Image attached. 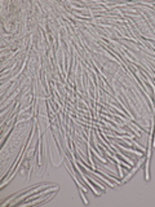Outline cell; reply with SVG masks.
<instances>
[{
	"label": "cell",
	"instance_id": "obj_1",
	"mask_svg": "<svg viewBox=\"0 0 155 207\" xmlns=\"http://www.w3.org/2000/svg\"><path fill=\"white\" fill-rule=\"evenodd\" d=\"M145 160H146V159H145L144 157H142L141 159H140V160H138V163H137V164H136V166H135V167H133V168H132V170H131V171H129V172L127 173V176H126V178H123V179H122V184H124V182H127V181H128V180H129V179L132 178V176H133V175H135V172H136V171L138 170V168H140V167H141V164H142V163L145 162Z\"/></svg>",
	"mask_w": 155,
	"mask_h": 207
},
{
	"label": "cell",
	"instance_id": "obj_2",
	"mask_svg": "<svg viewBox=\"0 0 155 207\" xmlns=\"http://www.w3.org/2000/svg\"><path fill=\"white\" fill-rule=\"evenodd\" d=\"M116 145H119V146H120L123 150H126V151H129V153H135L136 155H142V151H137V150L132 149V148H127V146H124V145H123V144H120V142H116Z\"/></svg>",
	"mask_w": 155,
	"mask_h": 207
},
{
	"label": "cell",
	"instance_id": "obj_3",
	"mask_svg": "<svg viewBox=\"0 0 155 207\" xmlns=\"http://www.w3.org/2000/svg\"><path fill=\"white\" fill-rule=\"evenodd\" d=\"M104 124H106L107 127H110V124H111V123H107V122H105V120H104ZM111 128L114 129V131H115V132H123V131H120V129H118V128H115V127H111Z\"/></svg>",
	"mask_w": 155,
	"mask_h": 207
},
{
	"label": "cell",
	"instance_id": "obj_4",
	"mask_svg": "<svg viewBox=\"0 0 155 207\" xmlns=\"http://www.w3.org/2000/svg\"><path fill=\"white\" fill-rule=\"evenodd\" d=\"M80 196H82V199H83L84 205H88V201H87V198L84 197V194H83V190H82V189H80Z\"/></svg>",
	"mask_w": 155,
	"mask_h": 207
}]
</instances>
